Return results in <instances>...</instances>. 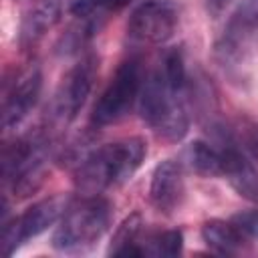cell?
Masks as SVG:
<instances>
[{"label":"cell","instance_id":"obj_1","mask_svg":"<svg viewBox=\"0 0 258 258\" xmlns=\"http://www.w3.org/2000/svg\"><path fill=\"white\" fill-rule=\"evenodd\" d=\"M147 155L141 137H125L105 143L81 157L75 169V185L83 196L103 194L129 181Z\"/></svg>","mask_w":258,"mask_h":258},{"label":"cell","instance_id":"obj_2","mask_svg":"<svg viewBox=\"0 0 258 258\" xmlns=\"http://www.w3.org/2000/svg\"><path fill=\"white\" fill-rule=\"evenodd\" d=\"M141 119L163 139L179 141L189 129V89H175L157 67L139 95Z\"/></svg>","mask_w":258,"mask_h":258},{"label":"cell","instance_id":"obj_3","mask_svg":"<svg viewBox=\"0 0 258 258\" xmlns=\"http://www.w3.org/2000/svg\"><path fill=\"white\" fill-rule=\"evenodd\" d=\"M113 220V206L101 194H91L69 202L64 214L52 232V248L67 254L85 252L95 246L109 230Z\"/></svg>","mask_w":258,"mask_h":258},{"label":"cell","instance_id":"obj_4","mask_svg":"<svg viewBox=\"0 0 258 258\" xmlns=\"http://www.w3.org/2000/svg\"><path fill=\"white\" fill-rule=\"evenodd\" d=\"M143 83H145V77H143L141 60L137 56L123 60L117 67L105 91L101 93V97L97 99L91 121L97 127H107L125 119L131 113V109L139 103Z\"/></svg>","mask_w":258,"mask_h":258},{"label":"cell","instance_id":"obj_5","mask_svg":"<svg viewBox=\"0 0 258 258\" xmlns=\"http://www.w3.org/2000/svg\"><path fill=\"white\" fill-rule=\"evenodd\" d=\"M67 206L69 200L64 196H50L32 204L20 216L2 220V254L12 256L26 240L46 232L60 220Z\"/></svg>","mask_w":258,"mask_h":258},{"label":"cell","instance_id":"obj_6","mask_svg":"<svg viewBox=\"0 0 258 258\" xmlns=\"http://www.w3.org/2000/svg\"><path fill=\"white\" fill-rule=\"evenodd\" d=\"M97 58L93 54L83 56L60 81L52 101H50V119L58 125H69L77 119L85 107L95 77H97Z\"/></svg>","mask_w":258,"mask_h":258},{"label":"cell","instance_id":"obj_7","mask_svg":"<svg viewBox=\"0 0 258 258\" xmlns=\"http://www.w3.org/2000/svg\"><path fill=\"white\" fill-rule=\"evenodd\" d=\"M179 26V6L173 0H145L127 20V34L135 42L163 44Z\"/></svg>","mask_w":258,"mask_h":258},{"label":"cell","instance_id":"obj_8","mask_svg":"<svg viewBox=\"0 0 258 258\" xmlns=\"http://www.w3.org/2000/svg\"><path fill=\"white\" fill-rule=\"evenodd\" d=\"M42 89V73L38 64H30L26 71H22L12 87L4 93L2 101V127L8 131L16 125H20L26 115L34 109Z\"/></svg>","mask_w":258,"mask_h":258},{"label":"cell","instance_id":"obj_9","mask_svg":"<svg viewBox=\"0 0 258 258\" xmlns=\"http://www.w3.org/2000/svg\"><path fill=\"white\" fill-rule=\"evenodd\" d=\"M185 196L183 163L177 159H163L155 165L149 181V202L161 214H173Z\"/></svg>","mask_w":258,"mask_h":258},{"label":"cell","instance_id":"obj_10","mask_svg":"<svg viewBox=\"0 0 258 258\" xmlns=\"http://www.w3.org/2000/svg\"><path fill=\"white\" fill-rule=\"evenodd\" d=\"M254 32H258V0H240L232 12L222 40L218 42V54L224 60L238 56L240 48Z\"/></svg>","mask_w":258,"mask_h":258},{"label":"cell","instance_id":"obj_11","mask_svg":"<svg viewBox=\"0 0 258 258\" xmlns=\"http://www.w3.org/2000/svg\"><path fill=\"white\" fill-rule=\"evenodd\" d=\"M228 143L230 139H220L218 143H210L204 139L191 141L181 155L183 167H189L194 173L204 177H218L226 173L228 161Z\"/></svg>","mask_w":258,"mask_h":258},{"label":"cell","instance_id":"obj_12","mask_svg":"<svg viewBox=\"0 0 258 258\" xmlns=\"http://www.w3.org/2000/svg\"><path fill=\"white\" fill-rule=\"evenodd\" d=\"M224 177H228L230 185L244 200L258 206V169L244 155V151L232 141L228 143V161H226Z\"/></svg>","mask_w":258,"mask_h":258},{"label":"cell","instance_id":"obj_13","mask_svg":"<svg viewBox=\"0 0 258 258\" xmlns=\"http://www.w3.org/2000/svg\"><path fill=\"white\" fill-rule=\"evenodd\" d=\"M202 240L204 244L218 256H236L242 254L248 238L238 230V226L230 220H208L202 226Z\"/></svg>","mask_w":258,"mask_h":258},{"label":"cell","instance_id":"obj_14","mask_svg":"<svg viewBox=\"0 0 258 258\" xmlns=\"http://www.w3.org/2000/svg\"><path fill=\"white\" fill-rule=\"evenodd\" d=\"M64 0H40L24 18L20 30V42L24 48L34 46L60 18Z\"/></svg>","mask_w":258,"mask_h":258},{"label":"cell","instance_id":"obj_15","mask_svg":"<svg viewBox=\"0 0 258 258\" xmlns=\"http://www.w3.org/2000/svg\"><path fill=\"white\" fill-rule=\"evenodd\" d=\"M141 230H143V216L139 212L129 214L113 232L107 254H111V256H135L137 244L141 240Z\"/></svg>","mask_w":258,"mask_h":258},{"label":"cell","instance_id":"obj_16","mask_svg":"<svg viewBox=\"0 0 258 258\" xmlns=\"http://www.w3.org/2000/svg\"><path fill=\"white\" fill-rule=\"evenodd\" d=\"M183 250V232L181 230H163L145 236L139 240L135 256H155V258H173Z\"/></svg>","mask_w":258,"mask_h":258},{"label":"cell","instance_id":"obj_17","mask_svg":"<svg viewBox=\"0 0 258 258\" xmlns=\"http://www.w3.org/2000/svg\"><path fill=\"white\" fill-rule=\"evenodd\" d=\"M232 222L238 226V230L252 240H258V206L252 210H244L232 218Z\"/></svg>","mask_w":258,"mask_h":258},{"label":"cell","instance_id":"obj_18","mask_svg":"<svg viewBox=\"0 0 258 258\" xmlns=\"http://www.w3.org/2000/svg\"><path fill=\"white\" fill-rule=\"evenodd\" d=\"M131 0H107V12H117L121 8H125Z\"/></svg>","mask_w":258,"mask_h":258},{"label":"cell","instance_id":"obj_19","mask_svg":"<svg viewBox=\"0 0 258 258\" xmlns=\"http://www.w3.org/2000/svg\"><path fill=\"white\" fill-rule=\"evenodd\" d=\"M232 0H208V6L212 8V12H222Z\"/></svg>","mask_w":258,"mask_h":258},{"label":"cell","instance_id":"obj_20","mask_svg":"<svg viewBox=\"0 0 258 258\" xmlns=\"http://www.w3.org/2000/svg\"><path fill=\"white\" fill-rule=\"evenodd\" d=\"M250 141H252V147H254V151H256V155H258V125L252 129V137H250Z\"/></svg>","mask_w":258,"mask_h":258}]
</instances>
